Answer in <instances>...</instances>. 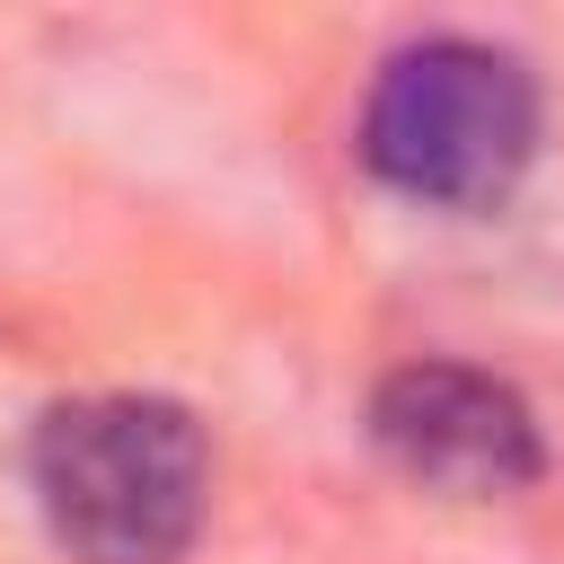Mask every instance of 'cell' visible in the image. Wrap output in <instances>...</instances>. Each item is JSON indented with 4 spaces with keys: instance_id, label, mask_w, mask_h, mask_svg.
<instances>
[{
    "instance_id": "cell-1",
    "label": "cell",
    "mask_w": 564,
    "mask_h": 564,
    "mask_svg": "<svg viewBox=\"0 0 564 564\" xmlns=\"http://www.w3.org/2000/svg\"><path fill=\"white\" fill-rule=\"evenodd\" d=\"M26 476L70 564H185L212 502L203 423L176 397H141V388L44 405L26 441Z\"/></svg>"
},
{
    "instance_id": "cell-2",
    "label": "cell",
    "mask_w": 564,
    "mask_h": 564,
    "mask_svg": "<svg viewBox=\"0 0 564 564\" xmlns=\"http://www.w3.org/2000/svg\"><path fill=\"white\" fill-rule=\"evenodd\" d=\"M538 150V79L476 35L397 44L361 97V167L441 212H494Z\"/></svg>"
},
{
    "instance_id": "cell-3",
    "label": "cell",
    "mask_w": 564,
    "mask_h": 564,
    "mask_svg": "<svg viewBox=\"0 0 564 564\" xmlns=\"http://www.w3.org/2000/svg\"><path fill=\"white\" fill-rule=\"evenodd\" d=\"M370 441L414 485L467 494V502H502V494L538 485V467H546L529 397L476 361H397L370 388Z\"/></svg>"
}]
</instances>
